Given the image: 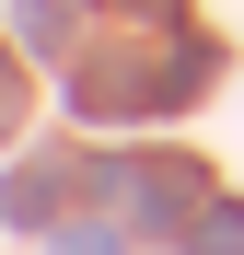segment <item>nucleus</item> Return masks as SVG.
Returning a JSON list of instances; mask_svg holds the SVG:
<instances>
[{
  "instance_id": "obj_1",
  "label": "nucleus",
  "mask_w": 244,
  "mask_h": 255,
  "mask_svg": "<svg viewBox=\"0 0 244 255\" xmlns=\"http://www.w3.org/2000/svg\"><path fill=\"white\" fill-rule=\"evenodd\" d=\"M58 12H70V0H23V47H58V35H70Z\"/></svg>"
},
{
  "instance_id": "obj_2",
  "label": "nucleus",
  "mask_w": 244,
  "mask_h": 255,
  "mask_svg": "<svg viewBox=\"0 0 244 255\" xmlns=\"http://www.w3.org/2000/svg\"><path fill=\"white\" fill-rule=\"evenodd\" d=\"M198 255H244V221L221 209V221H198Z\"/></svg>"
},
{
  "instance_id": "obj_3",
  "label": "nucleus",
  "mask_w": 244,
  "mask_h": 255,
  "mask_svg": "<svg viewBox=\"0 0 244 255\" xmlns=\"http://www.w3.org/2000/svg\"><path fill=\"white\" fill-rule=\"evenodd\" d=\"M58 255H116V244L105 232H58Z\"/></svg>"
},
{
  "instance_id": "obj_4",
  "label": "nucleus",
  "mask_w": 244,
  "mask_h": 255,
  "mask_svg": "<svg viewBox=\"0 0 244 255\" xmlns=\"http://www.w3.org/2000/svg\"><path fill=\"white\" fill-rule=\"evenodd\" d=\"M0 128H12V58H0Z\"/></svg>"
}]
</instances>
